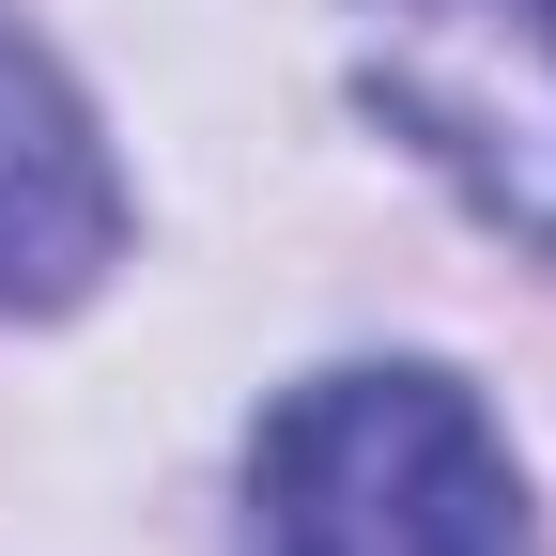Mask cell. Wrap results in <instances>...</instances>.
I'll return each mask as SVG.
<instances>
[{"mask_svg":"<svg viewBox=\"0 0 556 556\" xmlns=\"http://www.w3.org/2000/svg\"><path fill=\"white\" fill-rule=\"evenodd\" d=\"M248 556H541L526 464L448 371H325L248 448Z\"/></svg>","mask_w":556,"mask_h":556,"instance_id":"6da1fadb","label":"cell"},{"mask_svg":"<svg viewBox=\"0 0 556 556\" xmlns=\"http://www.w3.org/2000/svg\"><path fill=\"white\" fill-rule=\"evenodd\" d=\"M371 109L495 232L556 248V0H371Z\"/></svg>","mask_w":556,"mask_h":556,"instance_id":"7a4b0ae2","label":"cell"},{"mask_svg":"<svg viewBox=\"0 0 556 556\" xmlns=\"http://www.w3.org/2000/svg\"><path fill=\"white\" fill-rule=\"evenodd\" d=\"M124 248V186L93 109L0 31V309H78Z\"/></svg>","mask_w":556,"mask_h":556,"instance_id":"3957f363","label":"cell"}]
</instances>
